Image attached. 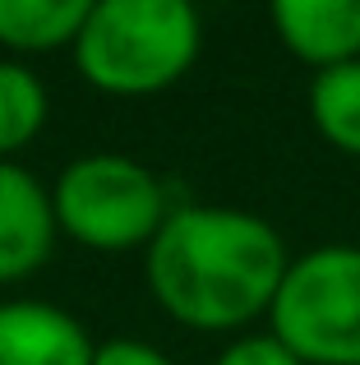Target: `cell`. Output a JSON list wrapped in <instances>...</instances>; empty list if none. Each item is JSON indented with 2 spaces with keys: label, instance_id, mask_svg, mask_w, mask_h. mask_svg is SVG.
<instances>
[{
  "label": "cell",
  "instance_id": "1",
  "mask_svg": "<svg viewBox=\"0 0 360 365\" xmlns=\"http://www.w3.org/2000/svg\"><path fill=\"white\" fill-rule=\"evenodd\" d=\"M287 241L245 208L176 204L144 250L153 301L194 333H235L272 310L287 277Z\"/></svg>",
  "mask_w": 360,
  "mask_h": 365
},
{
  "label": "cell",
  "instance_id": "2",
  "mask_svg": "<svg viewBox=\"0 0 360 365\" xmlns=\"http://www.w3.org/2000/svg\"><path fill=\"white\" fill-rule=\"evenodd\" d=\"M198 46L203 19L185 0H97L70 51L97 93L153 98L185 79Z\"/></svg>",
  "mask_w": 360,
  "mask_h": 365
},
{
  "label": "cell",
  "instance_id": "3",
  "mask_svg": "<svg viewBox=\"0 0 360 365\" xmlns=\"http://www.w3.org/2000/svg\"><path fill=\"white\" fill-rule=\"evenodd\" d=\"M51 213L60 236L79 241L83 250L120 255V250H148L171 213V199L166 180L153 167L125 153H88L55 176Z\"/></svg>",
  "mask_w": 360,
  "mask_h": 365
},
{
  "label": "cell",
  "instance_id": "4",
  "mask_svg": "<svg viewBox=\"0 0 360 365\" xmlns=\"http://www.w3.org/2000/svg\"><path fill=\"white\" fill-rule=\"evenodd\" d=\"M268 333L300 365H360V245H314L291 259Z\"/></svg>",
  "mask_w": 360,
  "mask_h": 365
},
{
  "label": "cell",
  "instance_id": "5",
  "mask_svg": "<svg viewBox=\"0 0 360 365\" xmlns=\"http://www.w3.org/2000/svg\"><path fill=\"white\" fill-rule=\"evenodd\" d=\"M51 190L18 162H0V287L23 282L55 250Z\"/></svg>",
  "mask_w": 360,
  "mask_h": 365
},
{
  "label": "cell",
  "instance_id": "6",
  "mask_svg": "<svg viewBox=\"0 0 360 365\" xmlns=\"http://www.w3.org/2000/svg\"><path fill=\"white\" fill-rule=\"evenodd\" d=\"M92 333L51 301H0V365H92Z\"/></svg>",
  "mask_w": 360,
  "mask_h": 365
},
{
  "label": "cell",
  "instance_id": "7",
  "mask_svg": "<svg viewBox=\"0 0 360 365\" xmlns=\"http://www.w3.org/2000/svg\"><path fill=\"white\" fill-rule=\"evenodd\" d=\"M272 33L314 74L360 61V0H277Z\"/></svg>",
  "mask_w": 360,
  "mask_h": 365
},
{
  "label": "cell",
  "instance_id": "8",
  "mask_svg": "<svg viewBox=\"0 0 360 365\" xmlns=\"http://www.w3.org/2000/svg\"><path fill=\"white\" fill-rule=\"evenodd\" d=\"M88 0H0V46L14 56H46L74 46Z\"/></svg>",
  "mask_w": 360,
  "mask_h": 365
},
{
  "label": "cell",
  "instance_id": "9",
  "mask_svg": "<svg viewBox=\"0 0 360 365\" xmlns=\"http://www.w3.org/2000/svg\"><path fill=\"white\" fill-rule=\"evenodd\" d=\"M309 120L346 158H360V61L314 74L309 83Z\"/></svg>",
  "mask_w": 360,
  "mask_h": 365
},
{
  "label": "cell",
  "instance_id": "10",
  "mask_svg": "<svg viewBox=\"0 0 360 365\" xmlns=\"http://www.w3.org/2000/svg\"><path fill=\"white\" fill-rule=\"evenodd\" d=\"M51 98L23 61H0V162H14L42 134Z\"/></svg>",
  "mask_w": 360,
  "mask_h": 365
},
{
  "label": "cell",
  "instance_id": "11",
  "mask_svg": "<svg viewBox=\"0 0 360 365\" xmlns=\"http://www.w3.org/2000/svg\"><path fill=\"white\" fill-rule=\"evenodd\" d=\"M213 365H300L272 333H240L217 351Z\"/></svg>",
  "mask_w": 360,
  "mask_h": 365
},
{
  "label": "cell",
  "instance_id": "12",
  "mask_svg": "<svg viewBox=\"0 0 360 365\" xmlns=\"http://www.w3.org/2000/svg\"><path fill=\"white\" fill-rule=\"evenodd\" d=\"M92 365H171L162 347L153 342H139V338H111V342H97L92 351Z\"/></svg>",
  "mask_w": 360,
  "mask_h": 365
}]
</instances>
